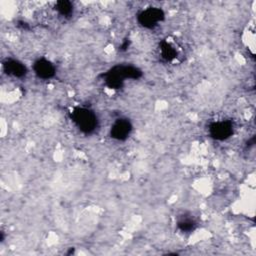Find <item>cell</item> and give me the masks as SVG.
<instances>
[{"label":"cell","mask_w":256,"mask_h":256,"mask_svg":"<svg viewBox=\"0 0 256 256\" xmlns=\"http://www.w3.org/2000/svg\"><path fill=\"white\" fill-rule=\"evenodd\" d=\"M165 18L163 10L159 7H147L143 9L137 16L138 23L147 29L157 27Z\"/></svg>","instance_id":"3"},{"label":"cell","mask_w":256,"mask_h":256,"mask_svg":"<svg viewBox=\"0 0 256 256\" xmlns=\"http://www.w3.org/2000/svg\"><path fill=\"white\" fill-rule=\"evenodd\" d=\"M179 229L183 232H191L195 229L196 227V222L192 217H187V216H182L177 223Z\"/></svg>","instance_id":"10"},{"label":"cell","mask_w":256,"mask_h":256,"mask_svg":"<svg viewBox=\"0 0 256 256\" xmlns=\"http://www.w3.org/2000/svg\"><path fill=\"white\" fill-rule=\"evenodd\" d=\"M132 132V124L128 119L119 118L114 121L110 129V135L113 139L122 141L126 140Z\"/></svg>","instance_id":"6"},{"label":"cell","mask_w":256,"mask_h":256,"mask_svg":"<svg viewBox=\"0 0 256 256\" xmlns=\"http://www.w3.org/2000/svg\"><path fill=\"white\" fill-rule=\"evenodd\" d=\"M71 119L75 126L83 133H92L97 125L96 114L86 107H76L71 112Z\"/></svg>","instance_id":"2"},{"label":"cell","mask_w":256,"mask_h":256,"mask_svg":"<svg viewBox=\"0 0 256 256\" xmlns=\"http://www.w3.org/2000/svg\"><path fill=\"white\" fill-rule=\"evenodd\" d=\"M34 73L41 79H50L55 75L56 68L52 62L46 58H40L33 64Z\"/></svg>","instance_id":"7"},{"label":"cell","mask_w":256,"mask_h":256,"mask_svg":"<svg viewBox=\"0 0 256 256\" xmlns=\"http://www.w3.org/2000/svg\"><path fill=\"white\" fill-rule=\"evenodd\" d=\"M159 57L165 62H174L181 55L180 45L171 38L163 39L159 44Z\"/></svg>","instance_id":"4"},{"label":"cell","mask_w":256,"mask_h":256,"mask_svg":"<svg viewBox=\"0 0 256 256\" xmlns=\"http://www.w3.org/2000/svg\"><path fill=\"white\" fill-rule=\"evenodd\" d=\"M54 8H55L56 12L60 16L65 17V18L71 17L72 14H73V11H74L73 4L70 1H64V0L57 1L55 3V7Z\"/></svg>","instance_id":"9"},{"label":"cell","mask_w":256,"mask_h":256,"mask_svg":"<svg viewBox=\"0 0 256 256\" xmlns=\"http://www.w3.org/2000/svg\"><path fill=\"white\" fill-rule=\"evenodd\" d=\"M141 75V71L133 66L121 65L112 68L105 74L106 84L113 89L120 88L126 79H136Z\"/></svg>","instance_id":"1"},{"label":"cell","mask_w":256,"mask_h":256,"mask_svg":"<svg viewBox=\"0 0 256 256\" xmlns=\"http://www.w3.org/2000/svg\"><path fill=\"white\" fill-rule=\"evenodd\" d=\"M3 68L8 75L15 78H22L27 73L26 66L19 60L15 59H7L3 63Z\"/></svg>","instance_id":"8"},{"label":"cell","mask_w":256,"mask_h":256,"mask_svg":"<svg viewBox=\"0 0 256 256\" xmlns=\"http://www.w3.org/2000/svg\"><path fill=\"white\" fill-rule=\"evenodd\" d=\"M234 132L233 122L230 120H216L209 125V134L216 140H226Z\"/></svg>","instance_id":"5"}]
</instances>
